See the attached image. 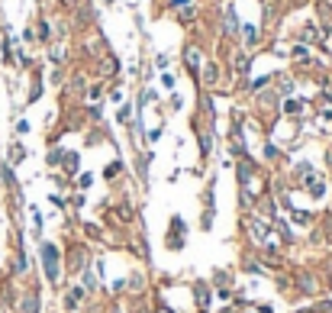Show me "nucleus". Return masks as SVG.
<instances>
[{
  "label": "nucleus",
  "mask_w": 332,
  "mask_h": 313,
  "mask_svg": "<svg viewBox=\"0 0 332 313\" xmlns=\"http://www.w3.org/2000/svg\"><path fill=\"white\" fill-rule=\"evenodd\" d=\"M248 226H252V229H248V233L255 236L258 242H264V239H268V226H264L261 219H252V223H248Z\"/></svg>",
  "instance_id": "nucleus-2"
},
{
  "label": "nucleus",
  "mask_w": 332,
  "mask_h": 313,
  "mask_svg": "<svg viewBox=\"0 0 332 313\" xmlns=\"http://www.w3.org/2000/svg\"><path fill=\"white\" fill-rule=\"evenodd\" d=\"M23 158H26V149H23V145H13V149H10V162H23Z\"/></svg>",
  "instance_id": "nucleus-4"
},
{
  "label": "nucleus",
  "mask_w": 332,
  "mask_h": 313,
  "mask_svg": "<svg viewBox=\"0 0 332 313\" xmlns=\"http://www.w3.org/2000/svg\"><path fill=\"white\" fill-rule=\"evenodd\" d=\"M187 65H190L193 71L200 68V55H197V48H187Z\"/></svg>",
  "instance_id": "nucleus-5"
},
{
  "label": "nucleus",
  "mask_w": 332,
  "mask_h": 313,
  "mask_svg": "<svg viewBox=\"0 0 332 313\" xmlns=\"http://www.w3.org/2000/svg\"><path fill=\"white\" fill-rule=\"evenodd\" d=\"M36 310H39V300H36V294H29L23 300V313H36Z\"/></svg>",
  "instance_id": "nucleus-3"
},
{
  "label": "nucleus",
  "mask_w": 332,
  "mask_h": 313,
  "mask_svg": "<svg viewBox=\"0 0 332 313\" xmlns=\"http://www.w3.org/2000/svg\"><path fill=\"white\" fill-rule=\"evenodd\" d=\"M197 300H200V304H203V307H207V300H210V290H207V288H203V284H200V288H197Z\"/></svg>",
  "instance_id": "nucleus-8"
},
{
  "label": "nucleus",
  "mask_w": 332,
  "mask_h": 313,
  "mask_svg": "<svg viewBox=\"0 0 332 313\" xmlns=\"http://www.w3.org/2000/svg\"><path fill=\"white\" fill-rule=\"evenodd\" d=\"M300 288L307 290V294H309V290H313V278H309V274H307V278H300Z\"/></svg>",
  "instance_id": "nucleus-10"
},
{
  "label": "nucleus",
  "mask_w": 332,
  "mask_h": 313,
  "mask_svg": "<svg viewBox=\"0 0 332 313\" xmlns=\"http://www.w3.org/2000/svg\"><path fill=\"white\" fill-rule=\"evenodd\" d=\"M77 300H81V288H74V290L68 294V297H65V307L71 310V307H77Z\"/></svg>",
  "instance_id": "nucleus-6"
},
{
  "label": "nucleus",
  "mask_w": 332,
  "mask_h": 313,
  "mask_svg": "<svg viewBox=\"0 0 332 313\" xmlns=\"http://www.w3.org/2000/svg\"><path fill=\"white\" fill-rule=\"evenodd\" d=\"M42 265H46V278L58 284V249L52 242H42Z\"/></svg>",
  "instance_id": "nucleus-1"
},
{
  "label": "nucleus",
  "mask_w": 332,
  "mask_h": 313,
  "mask_svg": "<svg viewBox=\"0 0 332 313\" xmlns=\"http://www.w3.org/2000/svg\"><path fill=\"white\" fill-rule=\"evenodd\" d=\"M65 168H68V171H74V168H77V155H68V158H65Z\"/></svg>",
  "instance_id": "nucleus-9"
},
{
  "label": "nucleus",
  "mask_w": 332,
  "mask_h": 313,
  "mask_svg": "<svg viewBox=\"0 0 332 313\" xmlns=\"http://www.w3.org/2000/svg\"><path fill=\"white\" fill-rule=\"evenodd\" d=\"M245 42H248V46H255V42H258V29H255V26H245Z\"/></svg>",
  "instance_id": "nucleus-7"
},
{
  "label": "nucleus",
  "mask_w": 332,
  "mask_h": 313,
  "mask_svg": "<svg viewBox=\"0 0 332 313\" xmlns=\"http://www.w3.org/2000/svg\"><path fill=\"white\" fill-rule=\"evenodd\" d=\"M329 271H332V265H329Z\"/></svg>",
  "instance_id": "nucleus-11"
}]
</instances>
